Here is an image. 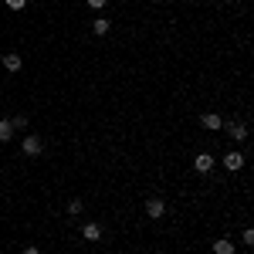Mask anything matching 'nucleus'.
I'll list each match as a JSON object with an SVG mask.
<instances>
[{
  "label": "nucleus",
  "instance_id": "obj_1",
  "mask_svg": "<svg viewBox=\"0 0 254 254\" xmlns=\"http://www.w3.org/2000/svg\"><path fill=\"white\" fill-rule=\"evenodd\" d=\"M20 153H24V156H41V153H44V139L34 136V132H31V136H24V142H20Z\"/></svg>",
  "mask_w": 254,
  "mask_h": 254
},
{
  "label": "nucleus",
  "instance_id": "obj_2",
  "mask_svg": "<svg viewBox=\"0 0 254 254\" xmlns=\"http://www.w3.org/2000/svg\"><path fill=\"white\" fill-rule=\"evenodd\" d=\"M220 163H224V170L237 173V170L244 166V153H241V149H231V153H224V159H220Z\"/></svg>",
  "mask_w": 254,
  "mask_h": 254
},
{
  "label": "nucleus",
  "instance_id": "obj_3",
  "mask_svg": "<svg viewBox=\"0 0 254 254\" xmlns=\"http://www.w3.org/2000/svg\"><path fill=\"white\" fill-rule=\"evenodd\" d=\"M81 237H85L88 244H98V241H102V224H95V220H88V224L81 227Z\"/></svg>",
  "mask_w": 254,
  "mask_h": 254
},
{
  "label": "nucleus",
  "instance_id": "obj_4",
  "mask_svg": "<svg viewBox=\"0 0 254 254\" xmlns=\"http://www.w3.org/2000/svg\"><path fill=\"white\" fill-rule=\"evenodd\" d=\"M146 214L153 217V220H159V217L166 214V203H163L159 196H149V200H146Z\"/></svg>",
  "mask_w": 254,
  "mask_h": 254
},
{
  "label": "nucleus",
  "instance_id": "obj_5",
  "mask_svg": "<svg viewBox=\"0 0 254 254\" xmlns=\"http://www.w3.org/2000/svg\"><path fill=\"white\" fill-rule=\"evenodd\" d=\"M214 163H217V159L210 156V153H200V156L193 159V170H196V173H210V170H214Z\"/></svg>",
  "mask_w": 254,
  "mask_h": 254
},
{
  "label": "nucleus",
  "instance_id": "obj_6",
  "mask_svg": "<svg viewBox=\"0 0 254 254\" xmlns=\"http://www.w3.org/2000/svg\"><path fill=\"white\" fill-rule=\"evenodd\" d=\"M200 122H203V129H207V132H217V129H224V119L217 116V112H203V119H200Z\"/></svg>",
  "mask_w": 254,
  "mask_h": 254
},
{
  "label": "nucleus",
  "instance_id": "obj_7",
  "mask_svg": "<svg viewBox=\"0 0 254 254\" xmlns=\"http://www.w3.org/2000/svg\"><path fill=\"white\" fill-rule=\"evenodd\" d=\"M20 64H24V61H20L17 51H7V55H3V68H7V71H20Z\"/></svg>",
  "mask_w": 254,
  "mask_h": 254
},
{
  "label": "nucleus",
  "instance_id": "obj_8",
  "mask_svg": "<svg viewBox=\"0 0 254 254\" xmlns=\"http://www.w3.org/2000/svg\"><path fill=\"white\" fill-rule=\"evenodd\" d=\"M227 132L234 136V142H244V139H248V126H244V122H231Z\"/></svg>",
  "mask_w": 254,
  "mask_h": 254
},
{
  "label": "nucleus",
  "instance_id": "obj_9",
  "mask_svg": "<svg viewBox=\"0 0 254 254\" xmlns=\"http://www.w3.org/2000/svg\"><path fill=\"white\" fill-rule=\"evenodd\" d=\"M214 254H234V241H231V237H220V241H214Z\"/></svg>",
  "mask_w": 254,
  "mask_h": 254
},
{
  "label": "nucleus",
  "instance_id": "obj_10",
  "mask_svg": "<svg viewBox=\"0 0 254 254\" xmlns=\"http://www.w3.org/2000/svg\"><path fill=\"white\" fill-rule=\"evenodd\" d=\"M109 27H112V20H105V17L92 20V34H98V38H102V34H109Z\"/></svg>",
  "mask_w": 254,
  "mask_h": 254
},
{
  "label": "nucleus",
  "instance_id": "obj_11",
  "mask_svg": "<svg viewBox=\"0 0 254 254\" xmlns=\"http://www.w3.org/2000/svg\"><path fill=\"white\" fill-rule=\"evenodd\" d=\"M14 139V126H10V119H0V142H10Z\"/></svg>",
  "mask_w": 254,
  "mask_h": 254
},
{
  "label": "nucleus",
  "instance_id": "obj_12",
  "mask_svg": "<svg viewBox=\"0 0 254 254\" xmlns=\"http://www.w3.org/2000/svg\"><path fill=\"white\" fill-rule=\"evenodd\" d=\"M81 210H85V203H81V200H71V203H68V214H71V217H78Z\"/></svg>",
  "mask_w": 254,
  "mask_h": 254
},
{
  "label": "nucleus",
  "instance_id": "obj_13",
  "mask_svg": "<svg viewBox=\"0 0 254 254\" xmlns=\"http://www.w3.org/2000/svg\"><path fill=\"white\" fill-rule=\"evenodd\" d=\"M3 3H7L10 10H24V7H27V0H3Z\"/></svg>",
  "mask_w": 254,
  "mask_h": 254
},
{
  "label": "nucleus",
  "instance_id": "obj_14",
  "mask_svg": "<svg viewBox=\"0 0 254 254\" xmlns=\"http://www.w3.org/2000/svg\"><path fill=\"white\" fill-rule=\"evenodd\" d=\"M10 126H14V129H27V116H17V119H10Z\"/></svg>",
  "mask_w": 254,
  "mask_h": 254
},
{
  "label": "nucleus",
  "instance_id": "obj_15",
  "mask_svg": "<svg viewBox=\"0 0 254 254\" xmlns=\"http://www.w3.org/2000/svg\"><path fill=\"white\" fill-rule=\"evenodd\" d=\"M241 241H244L248 248H251V244H254V231H251V227H244V234H241Z\"/></svg>",
  "mask_w": 254,
  "mask_h": 254
},
{
  "label": "nucleus",
  "instance_id": "obj_16",
  "mask_svg": "<svg viewBox=\"0 0 254 254\" xmlns=\"http://www.w3.org/2000/svg\"><path fill=\"white\" fill-rule=\"evenodd\" d=\"M85 3H88V7H92V10H102V7H105V3H109V0H85Z\"/></svg>",
  "mask_w": 254,
  "mask_h": 254
},
{
  "label": "nucleus",
  "instance_id": "obj_17",
  "mask_svg": "<svg viewBox=\"0 0 254 254\" xmlns=\"http://www.w3.org/2000/svg\"><path fill=\"white\" fill-rule=\"evenodd\" d=\"M20 254H41V248H34V244H27V248H24Z\"/></svg>",
  "mask_w": 254,
  "mask_h": 254
}]
</instances>
